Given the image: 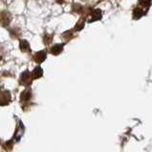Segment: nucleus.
Returning <instances> with one entry per match:
<instances>
[{"label": "nucleus", "instance_id": "1", "mask_svg": "<svg viewBox=\"0 0 152 152\" xmlns=\"http://www.w3.org/2000/svg\"><path fill=\"white\" fill-rule=\"evenodd\" d=\"M11 19H12V15L9 12L3 11L0 12V23H1L4 27H6V26L10 24Z\"/></svg>", "mask_w": 152, "mask_h": 152}, {"label": "nucleus", "instance_id": "2", "mask_svg": "<svg viewBox=\"0 0 152 152\" xmlns=\"http://www.w3.org/2000/svg\"><path fill=\"white\" fill-rule=\"evenodd\" d=\"M11 102V94L9 91L0 92V105H7Z\"/></svg>", "mask_w": 152, "mask_h": 152}, {"label": "nucleus", "instance_id": "3", "mask_svg": "<svg viewBox=\"0 0 152 152\" xmlns=\"http://www.w3.org/2000/svg\"><path fill=\"white\" fill-rule=\"evenodd\" d=\"M32 80H33V76L28 71H25L24 73L21 74V76H20V83L25 84V85H29V84H31Z\"/></svg>", "mask_w": 152, "mask_h": 152}, {"label": "nucleus", "instance_id": "4", "mask_svg": "<svg viewBox=\"0 0 152 152\" xmlns=\"http://www.w3.org/2000/svg\"><path fill=\"white\" fill-rule=\"evenodd\" d=\"M90 22H93V21L96 20H99L102 18V11L99 10V9H96V10H92L90 12Z\"/></svg>", "mask_w": 152, "mask_h": 152}, {"label": "nucleus", "instance_id": "5", "mask_svg": "<svg viewBox=\"0 0 152 152\" xmlns=\"http://www.w3.org/2000/svg\"><path fill=\"white\" fill-rule=\"evenodd\" d=\"M151 5V0H139V5L138 7L142 9L145 12H147V10L149 9Z\"/></svg>", "mask_w": 152, "mask_h": 152}, {"label": "nucleus", "instance_id": "6", "mask_svg": "<svg viewBox=\"0 0 152 152\" xmlns=\"http://www.w3.org/2000/svg\"><path fill=\"white\" fill-rule=\"evenodd\" d=\"M45 58H46V52L45 51L37 52V53L34 56V59L36 60V62H37V63L43 62L45 60Z\"/></svg>", "mask_w": 152, "mask_h": 152}, {"label": "nucleus", "instance_id": "7", "mask_svg": "<svg viewBox=\"0 0 152 152\" xmlns=\"http://www.w3.org/2000/svg\"><path fill=\"white\" fill-rule=\"evenodd\" d=\"M31 99V91L30 90H25L23 91L20 95V101L21 102H26Z\"/></svg>", "mask_w": 152, "mask_h": 152}, {"label": "nucleus", "instance_id": "8", "mask_svg": "<svg viewBox=\"0 0 152 152\" xmlns=\"http://www.w3.org/2000/svg\"><path fill=\"white\" fill-rule=\"evenodd\" d=\"M63 50V45L62 44H56L53 46V48L51 49V53L55 55V56H58L62 52Z\"/></svg>", "mask_w": 152, "mask_h": 152}, {"label": "nucleus", "instance_id": "9", "mask_svg": "<svg viewBox=\"0 0 152 152\" xmlns=\"http://www.w3.org/2000/svg\"><path fill=\"white\" fill-rule=\"evenodd\" d=\"M145 12L142 11V9H140L139 7H136L133 11V17L135 19H139V18H141L142 15H145Z\"/></svg>", "mask_w": 152, "mask_h": 152}, {"label": "nucleus", "instance_id": "10", "mask_svg": "<svg viewBox=\"0 0 152 152\" xmlns=\"http://www.w3.org/2000/svg\"><path fill=\"white\" fill-rule=\"evenodd\" d=\"M43 75V71L42 69L40 67H36L34 68V70L32 74L33 76V79H39V77H41Z\"/></svg>", "mask_w": 152, "mask_h": 152}, {"label": "nucleus", "instance_id": "11", "mask_svg": "<svg viewBox=\"0 0 152 152\" xmlns=\"http://www.w3.org/2000/svg\"><path fill=\"white\" fill-rule=\"evenodd\" d=\"M19 47H20V50L22 52H27L30 50V44L27 40H21L19 43Z\"/></svg>", "mask_w": 152, "mask_h": 152}, {"label": "nucleus", "instance_id": "12", "mask_svg": "<svg viewBox=\"0 0 152 152\" xmlns=\"http://www.w3.org/2000/svg\"><path fill=\"white\" fill-rule=\"evenodd\" d=\"M12 146H14V142L12 141H8L7 142L3 145V148L5 150H12Z\"/></svg>", "mask_w": 152, "mask_h": 152}, {"label": "nucleus", "instance_id": "13", "mask_svg": "<svg viewBox=\"0 0 152 152\" xmlns=\"http://www.w3.org/2000/svg\"><path fill=\"white\" fill-rule=\"evenodd\" d=\"M83 26H84V22L82 20H80L79 22H77V24L76 25V27H75L76 31H80V30L83 28Z\"/></svg>", "mask_w": 152, "mask_h": 152}, {"label": "nucleus", "instance_id": "14", "mask_svg": "<svg viewBox=\"0 0 152 152\" xmlns=\"http://www.w3.org/2000/svg\"><path fill=\"white\" fill-rule=\"evenodd\" d=\"M56 1L58 2V3H60V4H61V3H65L66 1H68V0H56Z\"/></svg>", "mask_w": 152, "mask_h": 152}]
</instances>
